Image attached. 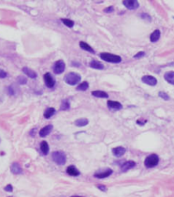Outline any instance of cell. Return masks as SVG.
Segmentation results:
<instances>
[{"mask_svg": "<svg viewBox=\"0 0 174 197\" xmlns=\"http://www.w3.org/2000/svg\"><path fill=\"white\" fill-rule=\"evenodd\" d=\"M66 173H68V174H69V176H72V177H78L80 174V171L74 165H69L68 169H66Z\"/></svg>", "mask_w": 174, "mask_h": 197, "instance_id": "16", "label": "cell"}, {"mask_svg": "<svg viewBox=\"0 0 174 197\" xmlns=\"http://www.w3.org/2000/svg\"><path fill=\"white\" fill-rule=\"evenodd\" d=\"M4 190H5L6 191H8V192H11L13 191V187L10 184H8V185H7L5 188H4Z\"/></svg>", "mask_w": 174, "mask_h": 197, "instance_id": "32", "label": "cell"}, {"mask_svg": "<svg viewBox=\"0 0 174 197\" xmlns=\"http://www.w3.org/2000/svg\"><path fill=\"white\" fill-rule=\"evenodd\" d=\"M113 11H114V8L111 6V7H109V8H106L105 10H104V12L109 13V12H113Z\"/></svg>", "mask_w": 174, "mask_h": 197, "instance_id": "34", "label": "cell"}, {"mask_svg": "<svg viewBox=\"0 0 174 197\" xmlns=\"http://www.w3.org/2000/svg\"><path fill=\"white\" fill-rule=\"evenodd\" d=\"M159 163V157L157 154H152L149 155L144 160V165L147 168H153L157 166Z\"/></svg>", "mask_w": 174, "mask_h": 197, "instance_id": "4", "label": "cell"}, {"mask_svg": "<svg viewBox=\"0 0 174 197\" xmlns=\"http://www.w3.org/2000/svg\"><path fill=\"white\" fill-rule=\"evenodd\" d=\"M7 75H8V74H7V72H6L5 70H3L0 69V78H1V79L6 78V77H7Z\"/></svg>", "mask_w": 174, "mask_h": 197, "instance_id": "33", "label": "cell"}, {"mask_svg": "<svg viewBox=\"0 0 174 197\" xmlns=\"http://www.w3.org/2000/svg\"><path fill=\"white\" fill-rule=\"evenodd\" d=\"M81 75L77 72H68L65 76L64 81L65 83H66L69 86H76L80 82H81Z\"/></svg>", "mask_w": 174, "mask_h": 197, "instance_id": "1", "label": "cell"}, {"mask_svg": "<svg viewBox=\"0 0 174 197\" xmlns=\"http://www.w3.org/2000/svg\"><path fill=\"white\" fill-rule=\"evenodd\" d=\"M52 158L58 165H64L66 162V156L63 151H55L52 154Z\"/></svg>", "mask_w": 174, "mask_h": 197, "instance_id": "3", "label": "cell"}, {"mask_svg": "<svg viewBox=\"0 0 174 197\" xmlns=\"http://www.w3.org/2000/svg\"><path fill=\"white\" fill-rule=\"evenodd\" d=\"M0 142H1V139H0Z\"/></svg>", "mask_w": 174, "mask_h": 197, "instance_id": "38", "label": "cell"}, {"mask_svg": "<svg viewBox=\"0 0 174 197\" xmlns=\"http://www.w3.org/2000/svg\"><path fill=\"white\" fill-rule=\"evenodd\" d=\"M107 105H108L109 109L113 110V111H119L123 108V105L118 101H107Z\"/></svg>", "mask_w": 174, "mask_h": 197, "instance_id": "9", "label": "cell"}, {"mask_svg": "<svg viewBox=\"0 0 174 197\" xmlns=\"http://www.w3.org/2000/svg\"><path fill=\"white\" fill-rule=\"evenodd\" d=\"M55 108H52V107H49V108H47L45 111H44V117H45L46 119H49V118H51L52 116L55 114Z\"/></svg>", "mask_w": 174, "mask_h": 197, "instance_id": "19", "label": "cell"}, {"mask_svg": "<svg viewBox=\"0 0 174 197\" xmlns=\"http://www.w3.org/2000/svg\"><path fill=\"white\" fill-rule=\"evenodd\" d=\"M43 79H44V83H45L46 87H49V88H52L55 87V78L52 77V75L50 73V72H46L43 76Z\"/></svg>", "mask_w": 174, "mask_h": 197, "instance_id": "6", "label": "cell"}, {"mask_svg": "<svg viewBox=\"0 0 174 197\" xmlns=\"http://www.w3.org/2000/svg\"><path fill=\"white\" fill-rule=\"evenodd\" d=\"M53 129V126L52 125H47L44 128H42L41 131H39V136L41 137H46L48 134H50V132L52 131Z\"/></svg>", "mask_w": 174, "mask_h": 197, "instance_id": "12", "label": "cell"}, {"mask_svg": "<svg viewBox=\"0 0 174 197\" xmlns=\"http://www.w3.org/2000/svg\"><path fill=\"white\" fill-rule=\"evenodd\" d=\"M88 123H89V121L86 118H80L75 121V125L77 127H84V126H86V125H88Z\"/></svg>", "mask_w": 174, "mask_h": 197, "instance_id": "23", "label": "cell"}, {"mask_svg": "<svg viewBox=\"0 0 174 197\" xmlns=\"http://www.w3.org/2000/svg\"><path fill=\"white\" fill-rule=\"evenodd\" d=\"M141 18L142 19H148V21L150 22L151 21V17L149 14H146V13H142L141 14Z\"/></svg>", "mask_w": 174, "mask_h": 197, "instance_id": "35", "label": "cell"}, {"mask_svg": "<svg viewBox=\"0 0 174 197\" xmlns=\"http://www.w3.org/2000/svg\"><path fill=\"white\" fill-rule=\"evenodd\" d=\"M124 6L130 11H135L140 7V3L137 0H124L123 1Z\"/></svg>", "mask_w": 174, "mask_h": 197, "instance_id": "7", "label": "cell"}, {"mask_svg": "<svg viewBox=\"0 0 174 197\" xmlns=\"http://www.w3.org/2000/svg\"><path fill=\"white\" fill-rule=\"evenodd\" d=\"M143 56H145V52L141 51V52L138 53L137 55L134 56V58H136V59H139V58H141V57H143Z\"/></svg>", "mask_w": 174, "mask_h": 197, "instance_id": "30", "label": "cell"}, {"mask_svg": "<svg viewBox=\"0 0 174 197\" xmlns=\"http://www.w3.org/2000/svg\"><path fill=\"white\" fill-rule=\"evenodd\" d=\"M100 191H107V187L104 186V185H97L96 186Z\"/></svg>", "mask_w": 174, "mask_h": 197, "instance_id": "36", "label": "cell"}, {"mask_svg": "<svg viewBox=\"0 0 174 197\" xmlns=\"http://www.w3.org/2000/svg\"><path fill=\"white\" fill-rule=\"evenodd\" d=\"M141 81L142 83H144L146 84H148V86H151V87H154L157 86V80L155 77L152 75H145L143 77L141 78Z\"/></svg>", "mask_w": 174, "mask_h": 197, "instance_id": "8", "label": "cell"}, {"mask_svg": "<svg viewBox=\"0 0 174 197\" xmlns=\"http://www.w3.org/2000/svg\"><path fill=\"white\" fill-rule=\"evenodd\" d=\"M10 171H11L12 174H21L22 172H23V169H22V167L20 166L19 163H14L11 164Z\"/></svg>", "mask_w": 174, "mask_h": 197, "instance_id": "17", "label": "cell"}, {"mask_svg": "<svg viewBox=\"0 0 174 197\" xmlns=\"http://www.w3.org/2000/svg\"><path fill=\"white\" fill-rule=\"evenodd\" d=\"M100 58L106 62H109V63H120V62H122L121 56L110 53H101Z\"/></svg>", "mask_w": 174, "mask_h": 197, "instance_id": "2", "label": "cell"}, {"mask_svg": "<svg viewBox=\"0 0 174 197\" xmlns=\"http://www.w3.org/2000/svg\"><path fill=\"white\" fill-rule=\"evenodd\" d=\"M66 69V64L63 60H58L56 61L52 66V70L53 72L55 74H61L64 72V70Z\"/></svg>", "mask_w": 174, "mask_h": 197, "instance_id": "5", "label": "cell"}, {"mask_svg": "<svg viewBox=\"0 0 174 197\" xmlns=\"http://www.w3.org/2000/svg\"><path fill=\"white\" fill-rule=\"evenodd\" d=\"M71 197H82V196H71Z\"/></svg>", "mask_w": 174, "mask_h": 197, "instance_id": "37", "label": "cell"}, {"mask_svg": "<svg viewBox=\"0 0 174 197\" xmlns=\"http://www.w3.org/2000/svg\"><path fill=\"white\" fill-rule=\"evenodd\" d=\"M158 96L160 98H162V100H165V101H168L169 100V96L168 95V94L166 92H159L158 93Z\"/></svg>", "mask_w": 174, "mask_h": 197, "instance_id": "29", "label": "cell"}, {"mask_svg": "<svg viewBox=\"0 0 174 197\" xmlns=\"http://www.w3.org/2000/svg\"><path fill=\"white\" fill-rule=\"evenodd\" d=\"M41 150L44 155H47L49 152V145L46 141H43L41 143Z\"/></svg>", "mask_w": 174, "mask_h": 197, "instance_id": "24", "label": "cell"}, {"mask_svg": "<svg viewBox=\"0 0 174 197\" xmlns=\"http://www.w3.org/2000/svg\"><path fill=\"white\" fill-rule=\"evenodd\" d=\"M70 108V103L68 100H63L62 101V103H61V106H60V110L62 111H66V110H69Z\"/></svg>", "mask_w": 174, "mask_h": 197, "instance_id": "26", "label": "cell"}, {"mask_svg": "<svg viewBox=\"0 0 174 197\" xmlns=\"http://www.w3.org/2000/svg\"><path fill=\"white\" fill-rule=\"evenodd\" d=\"M113 170L111 169H106L105 171H103V172H99V173H96L94 176H95V177H96V178H99V179H102V178H106V177H110L111 174H113Z\"/></svg>", "mask_w": 174, "mask_h": 197, "instance_id": "10", "label": "cell"}, {"mask_svg": "<svg viewBox=\"0 0 174 197\" xmlns=\"http://www.w3.org/2000/svg\"><path fill=\"white\" fill-rule=\"evenodd\" d=\"M164 78L168 84L174 86V71H167L164 74Z\"/></svg>", "mask_w": 174, "mask_h": 197, "instance_id": "15", "label": "cell"}, {"mask_svg": "<svg viewBox=\"0 0 174 197\" xmlns=\"http://www.w3.org/2000/svg\"><path fill=\"white\" fill-rule=\"evenodd\" d=\"M23 72L26 76H27V77H29L31 79H36V78H37V76H38V74H37V72H36V71L30 70L29 68H26V67L23 68Z\"/></svg>", "mask_w": 174, "mask_h": 197, "instance_id": "14", "label": "cell"}, {"mask_svg": "<svg viewBox=\"0 0 174 197\" xmlns=\"http://www.w3.org/2000/svg\"><path fill=\"white\" fill-rule=\"evenodd\" d=\"M88 88H89V84L87 82H82L76 87V89H77L78 91H85Z\"/></svg>", "mask_w": 174, "mask_h": 197, "instance_id": "25", "label": "cell"}, {"mask_svg": "<svg viewBox=\"0 0 174 197\" xmlns=\"http://www.w3.org/2000/svg\"><path fill=\"white\" fill-rule=\"evenodd\" d=\"M8 95H15L18 92V89L14 86H10L8 89Z\"/></svg>", "mask_w": 174, "mask_h": 197, "instance_id": "28", "label": "cell"}, {"mask_svg": "<svg viewBox=\"0 0 174 197\" xmlns=\"http://www.w3.org/2000/svg\"><path fill=\"white\" fill-rule=\"evenodd\" d=\"M61 22L63 23L66 26H68V27H73L74 26V22L72 20H69V19H61Z\"/></svg>", "mask_w": 174, "mask_h": 197, "instance_id": "27", "label": "cell"}, {"mask_svg": "<svg viewBox=\"0 0 174 197\" xmlns=\"http://www.w3.org/2000/svg\"><path fill=\"white\" fill-rule=\"evenodd\" d=\"M18 83H19L20 84H24L26 83V79L24 77H22V76H20V77L18 78Z\"/></svg>", "mask_w": 174, "mask_h": 197, "instance_id": "31", "label": "cell"}, {"mask_svg": "<svg viewBox=\"0 0 174 197\" xmlns=\"http://www.w3.org/2000/svg\"><path fill=\"white\" fill-rule=\"evenodd\" d=\"M160 36H161V32H160V30L157 29L154 30L153 33L151 34L150 36V39L152 42H157L158 39H160Z\"/></svg>", "mask_w": 174, "mask_h": 197, "instance_id": "18", "label": "cell"}, {"mask_svg": "<svg viewBox=\"0 0 174 197\" xmlns=\"http://www.w3.org/2000/svg\"><path fill=\"white\" fill-rule=\"evenodd\" d=\"M113 156L117 157V158H120V157H122L124 155V153H126V148L123 146H117V147H114V148H113Z\"/></svg>", "mask_w": 174, "mask_h": 197, "instance_id": "11", "label": "cell"}, {"mask_svg": "<svg viewBox=\"0 0 174 197\" xmlns=\"http://www.w3.org/2000/svg\"><path fill=\"white\" fill-rule=\"evenodd\" d=\"M80 47H81L82 50H84V51H87L89 53H95V50H94V49L90 45H89V44H87L86 42H80Z\"/></svg>", "mask_w": 174, "mask_h": 197, "instance_id": "22", "label": "cell"}, {"mask_svg": "<svg viewBox=\"0 0 174 197\" xmlns=\"http://www.w3.org/2000/svg\"><path fill=\"white\" fill-rule=\"evenodd\" d=\"M92 95H93L94 97L102 98H109L108 93H106V92H104V91H101V90L93 91V92H92Z\"/></svg>", "mask_w": 174, "mask_h": 197, "instance_id": "20", "label": "cell"}, {"mask_svg": "<svg viewBox=\"0 0 174 197\" xmlns=\"http://www.w3.org/2000/svg\"><path fill=\"white\" fill-rule=\"evenodd\" d=\"M90 67L92 69H95V70H103L104 69V65L100 63L99 61H96V60H93L90 62Z\"/></svg>", "mask_w": 174, "mask_h": 197, "instance_id": "21", "label": "cell"}, {"mask_svg": "<svg viewBox=\"0 0 174 197\" xmlns=\"http://www.w3.org/2000/svg\"><path fill=\"white\" fill-rule=\"evenodd\" d=\"M135 166H136V163L135 162H133V160H128V162H126L122 165L121 169H122L123 172H126V171H128V170L132 169L133 167H135Z\"/></svg>", "mask_w": 174, "mask_h": 197, "instance_id": "13", "label": "cell"}]
</instances>
